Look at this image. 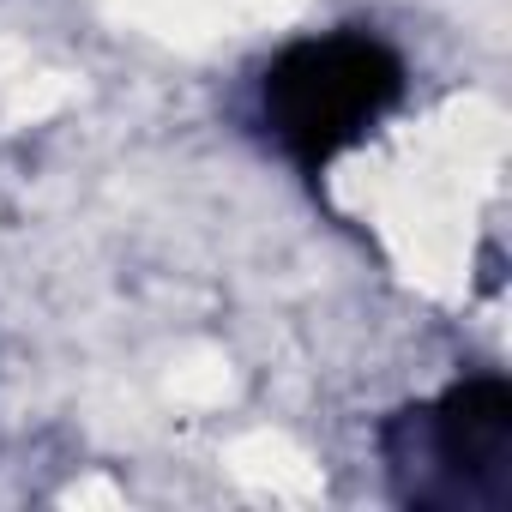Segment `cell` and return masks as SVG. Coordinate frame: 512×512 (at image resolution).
Here are the masks:
<instances>
[{"instance_id": "6da1fadb", "label": "cell", "mask_w": 512, "mask_h": 512, "mask_svg": "<svg viewBox=\"0 0 512 512\" xmlns=\"http://www.w3.org/2000/svg\"><path fill=\"white\" fill-rule=\"evenodd\" d=\"M392 85L398 73L374 43H320L284 61V73L272 79V103L284 133L326 157L338 139L356 133L362 115H374L392 97Z\"/></svg>"}]
</instances>
